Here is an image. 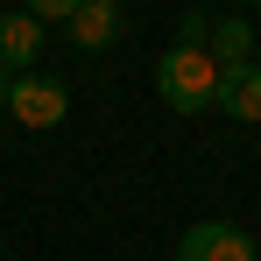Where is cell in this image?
Instances as JSON below:
<instances>
[{"instance_id":"1","label":"cell","mask_w":261,"mask_h":261,"mask_svg":"<svg viewBox=\"0 0 261 261\" xmlns=\"http://www.w3.org/2000/svg\"><path fill=\"white\" fill-rule=\"evenodd\" d=\"M155 92H163L170 113H205V106H219L212 49H163V57H155Z\"/></svg>"},{"instance_id":"4","label":"cell","mask_w":261,"mask_h":261,"mask_svg":"<svg viewBox=\"0 0 261 261\" xmlns=\"http://www.w3.org/2000/svg\"><path fill=\"white\" fill-rule=\"evenodd\" d=\"M43 57V21L36 14H0V71L29 78V64Z\"/></svg>"},{"instance_id":"6","label":"cell","mask_w":261,"mask_h":261,"mask_svg":"<svg viewBox=\"0 0 261 261\" xmlns=\"http://www.w3.org/2000/svg\"><path fill=\"white\" fill-rule=\"evenodd\" d=\"M219 113L261 127V64H226L219 71Z\"/></svg>"},{"instance_id":"3","label":"cell","mask_w":261,"mask_h":261,"mask_svg":"<svg viewBox=\"0 0 261 261\" xmlns=\"http://www.w3.org/2000/svg\"><path fill=\"white\" fill-rule=\"evenodd\" d=\"M176 261H261V247L240 233V226L205 219V226H191V233L176 240Z\"/></svg>"},{"instance_id":"7","label":"cell","mask_w":261,"mask_h":261,"mask_svg":"<svg viewBox=\"0 0 261 261\" xmlns=\"http://www.w3.org/2000/svg\"><path fill=\"white\" fill-rule=\"evenodd\" d=\"M212 64H254V21L247 14H219L212 21Z\"/></svg>"},{"instance_id":"9","label":"cell","mask_w":261,"mask_h":261,"mask_svg":"<svg viewBox=\"0 0 261 261\" xmlns=\"http://www.w3.org/2000/svg\"><path fill=\"white\" fill-rule=\"evenodd\" d=\"M7 85H14V78H7V71H0V113H7Z\"/></svg>"},{"instance_id":"8","label":"cell","mask_w":261,"mask_h":261,"mask_svg":"<svg viewBox=\"0 0 261 261\" xmlns=\"http://www.w3.org/2000/svg\"><path fill=\"white\" fill-rule=\"evenodd\" d=\"M176 49H212V14L205 7H184L176 14Z\"/></svg>"},{"instance_id":"2","label":"cell","mask_w":261,"mask_h":261,"mask_svg":"<svg viewBox=\"0 0 261 261\" xmlns=\"http://www.w3.org/2000/svg\"><path fill=\"white\" fill-rule=\"evenodd\" d=\"M7 113H14L21 127H57V120L71 113V92L57 85V78H43V71H29V78L7 85Z\"/></svg>"},{"instance_id":"5","label":"cell","mask_w":261,"mask_h":261,"mask_svg":"<svg viewBox=\"0 0 261 261\" xmlns=\"http://www.w3.org/2000/svg\"><path fill=\"white\" fill-rule=\"evenodd\" d=\"M120 29H127V21H120V7H113V0H78V14H71V49H113L120 43Z\"/></svg>"}]
</instances>
